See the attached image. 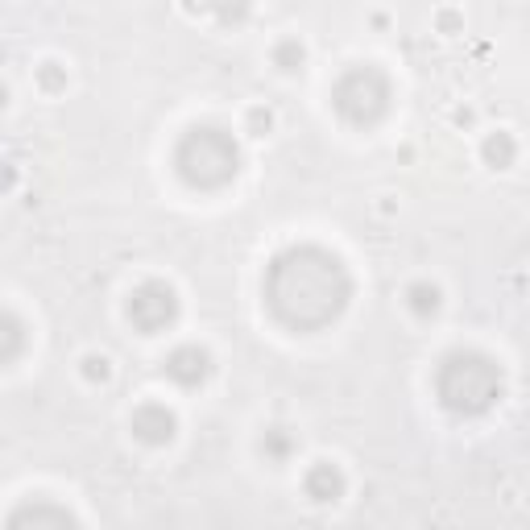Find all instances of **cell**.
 Segmentation results:
<instances>
[{
    "label": "cell",
    "mask_w": 530,
    "mask_h": 530,
    "mask_svg": "<svg viewBox=\"0 0 530 530\" xmlns=\"http://www.w3.org/2000/svg\"><path fill=\"white\" fill-rule=\"evenodd\" d=\"M265 299L274 315L290 328H319L344 311L348 303V274L344 265L323 249H290L270 265Z\"/></svg>",
    "instance_id": "1"
},
{
    "label": "cell",
    "mask_w": 530,
    "mask_h": 530,
    "mask_svg": "<svg viewBox=\"0 0 530 530\" xmlns=\"http://www.w3.org/2000/svg\"><path fill=\"white\" fill-rule=\"evenodd\" d=\"M435 386H439V402L448 410H456V415H481L502 394V373L481 352H452L444 369H439Z\"/></svg>",
    "instance_id": "2"
},
{
    "label": "cell",
    "mask_w": 530,
    "mask_h": 530,
    "mask_svg": "<svg viewBox=\"0 0 530 530\" xmlns=\"http://www.w3.org/2000/svg\"><path fill=\"white\" fill-rule=\"evenodd\" d=\"M174 162L191 187H220L237 174V145L220 129H191Z\"/></svg>",
    "instance_id": "3"
},
{
    "label": "cell",
    "mask_w": 530,
    "mask_h": 530,
    "mask_svg": "<svg viewBox=\"0 0 530 530\" xmlns=\"http://www.w3.org/2000/svg\"><path fill=\"white\" fill-rule=\"evenodd\" d=\"M336 108L352 125H373L381 112L390 108V83L373 67H357L336 83Z\"/></svg>",
    "instance_id": "4"
},
{
    "label": "cell",
    "mask_w": 530,
    "mask_h": 530,
    "mask_svg": "<svg viewBox=\"0 0 530 530\" xmlns=\"http://www.w3.org/2000/svg\"><path fill=\"white\" fill-rule=\"evenodd\" d=\"M174 315H179V299H174V290H170L166 282H145V286L133 290V299H129V319L137 323L145 336L162 332Z\"/></svg>",
    "instance_id": "5"
},
{
    "label": "cell",
    "mask_w": 530,
    "mask_h": 530,
    "mask_svg": "<svg viewBox=\"0 0 530 530\" xmlns=\"http://www.w3.org/2000/svg\"><path fill=\"white\" fill-rule=\"evenodd\" d=\"M208 369H212L208 352L195 348V344H187V348H179V352H170V361H166L170 381H179V386H199V381L208 377Z\"/></svg>",
    "instance_id": "6"
},
{
    "label": "cell",
    "mask_w": 530,
    "mask_h": 530,
    "mask_svg": "<svg viewBox=\"0 0 530 530\" xmlns=\"http://www.w3.org/2000/svg\"><path fill=\"white\" fill-rule=\"evenodd\" d=\"M133 431H137V439H145V444H166L174 435V415L162 402H145L133 415Z\"/></svg>",
    "instance_id": "7"
},
{
    "label": "cell",
    "mask_w": 530,
    "mask_h": 530,
    "mask_svg": "<svg viewBox=\"0 0 530 530\" xmlns=\"http://www.w3.org/2000/svg\"><path fill=\"white\" fill-rule=\"evenodd\" d=\"M340 493H344L340 468H332V464H315L311 473H307V497H311V502H336Z\"/></svg>",
    "instance_id": "8"
},
{
    "label": "cell",
    "mask_w": 530,
    "mask_h": 530,
    "mask_svg": "<svg viewBox=\"0 0 530 530\" xmlns=\"http://www.w3.org/2000/svg\"><path fill=\"white\" fill-rule=\"evenodd\" d=\"M21 348H25V328L13 315L0 311V365H9Z\"/></svg>",
    "instance_id": "9"
},
{
    "label": "cell",
    "mask_w": 530,
    "mask_h": 530,
    "mask_svg": "<svg viewBox=\"0 0 530 530\" xmlns=\"http://www.w3.org/2000/svg\"><path fill=\"white\" fill-rule=\"evenodd\" d=\"M406 303H410V311L415 315H435L439 311V290L435 286H427V282H419V286H410V294H406Z\"/></svg>",
    "instance_id": "10"
},
{
    "label": "cell",
    "mask_w": 530,
    "mask_h": 530,
    "mask_svg": "<svg viewBox=\"0 0 530 530\" xmlns=\"http://www.w3.org/2000/svg\"><path fill=\"white\" fill-rule=\"evenodd\" d=\"M485 158H489L493 166H510V162H514V137H510V133L489 137V141H485Z\"/></svg>",
    "instance_id": "11"
},
{
    "label": "cell",
    "mask_w": 530,
    "mask_h": 530,
    "mask_svg": "<svg viewBox=\"0 0 530 530\" xmlns=\"http://www.w3.org/2000/svg\"><path fill=\"white\" fill-rule=\"evenodd\" d=\"M278 63H282V71H294L303 63V46L299 42H282L278 46Z\"/></svg>",
    "instance_id": "12"
}]
</instances>
